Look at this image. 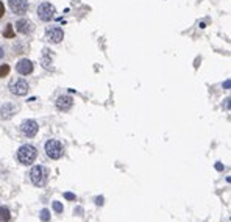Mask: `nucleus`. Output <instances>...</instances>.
I'll list each match as a JSON object with an SVG mask.
<instances>
[{"label": "nucleus", "mask_w": 231, "mask_h": 222, "mask_svg": "<svg viewBox=\"0 0 231 222\" xmlns=\"http://www.w3.org/2000/svg\"><path fill=\"white\" fill-rule=\"evenodd\" d=\"M74 105V99L70 96H61L56 100V108L61 111H69Z\"/></svg>", "instance_id": "obj_12"}, {"label": "nucleus", "mask_w": 231, "mask_h": 222, "mask_svg": "<svg viewBox=\"0 0 231 222\" xmlns=\"http://www.w3.org/2000/svg\"><path fill=\"white\" fill-rule=\"evenodd\" d=\"M64 195H66V199H70V200H75V195H74V194H69V192H66Z\"/></svg>", "instance_id": "obj_19"}, {"label": "nucleus", "mask_w": 231, "mask_h": 222, "mask_svg": "<svg viewBox=\"0 0 231 222\" xmlns=\"http://www.w3.org/2000/svg\"><path fill=\"white\" fill-rule=\"evenodd\" d=\"M28 89H30L28 83H27L25 80H22V78H19V80L13 82V83H9V91H11L14 96H25L27 93H28Z\"/></svg>", "instance_id": "obj_5"}, {"label": "nucleus", "mask_w": 231, "mask_h": 222, "mask_svg": "<svg viewBox=\"0 0 231 222\" xmlns=\"http://www.w3.org/2000/svg\"><path fill=\"white\" fill-rule=\"evenodd\" d=\"M5 14V5L2 3V2H0V17H2Z\"/></svg>", "instance_id": "obj_18"}, {"label": "nucleus", "mask_w": 231, "mask_h": 222, "mask_svg": "<svg viewBox=\"0 0 231 222\" xmlns=\"http://www.w3.org/2000/svg\"><path fill=\"white\" fill-rule=\"evenodd\" d=\"M36 156H38V150L30 144H25V146L19 147V150H17V160H19V163H22L25 166L33 164Z\"/></svg>", "instance_id": "obj_1"}, {"label": "nucleus", "mask_w": 231, "mask_h": 222, "mask_svg": "<svg viewBox=\"0 0 231 222\" xmlns=\"http://www.w3.org/2000/svg\"><path fill=\"white\" fill-rule=\"evenodd\" d=\"M8 5L14 14H25L28 9V0H8Z\"/></svg>", "instance_id": "obj_8"}, {"label": "nucleus", "mask_w": 231, "mask_h": 222, "mask_svg": "<svg viewBox=\"0 0 231 222\" xmlns=\"http://www.w3.org/2000/svg\"><path fill=\"white\" fill-rule=\"evenodd\" d=\"M45 38H47V41H50L52 44H60L63 41V38H64V33H63V30L60 27H50L45 31Z\"/></svg>", "instance_id": "obj_7"}, {"label": "nucleus", "mask_w": 231, "mask_h": 222, "mask_svg": "<svg viewBox=\"0 0 231 222\" xmlns=\"http://www.w3.org/2000/svg\"><path fill=\"white\" fill-rule=\"evenodd\" d=\"M16 30L20 35H28V33L33 31V22L28 20V19H19L16 22Z\"/></svg>", "instance_id": "obj_11"}, {"label": "nucleus", "mask_w": 231, "mask_h": 222, "mask_svg": "<svg viewBox=\"0 0 231 222\" xmlns=\"http://www.w3.org/2000/svg\"><path fill=\"white\" fill-rule=\"evenodd\" d=\"M47 177H49V171L44 166H34L30 171V180L31 183L36 186H44L47 183Z\"/></svg>", "instance_id": "obj_2"}, {"label": "nucleus", "mask_w": 231, "mask_h": 222, "mask_svg": "<svg viewBox=\"0 0 231 222\" xmlns=\"http://www.w3.org/2000/svg\"><path fill=\"white\" fill-rule=\"evenodd\" d=\"M16 71L20 74V75H30L33 72V63L27 58H22L19 60V63L16 64Z\"/></svg>", "instance_id": "obj_10"}, {"label": "nucleus", "mask_w": 231, "mask_h": 222, "mask_svg": "<svg viewBox=\"0 0 231 222\" xmlns=\"http://www.w3.org/2000/svg\"><path fill=\"white\" fill-rule=\"evenodd\" d=\"M53 208H55V211L63 213V205H61L60 202H53Z\"/></svg>", "instance_id": "obj_16"}, {"label": "nucleus", "mask_w": 231, "mask_h": 222, "mask_svg": "<svg viewBox=\"0 0 231 222\" xmlns=\"http://www.w3.org/2000/svg\"><path fill=\"white\" fill-rule=\"evenodd\" d=\"M17 105H14L13 102H8V103H5V105L0 108V119H3V121H6V119H9V117H13L14 116V113H17Z\"/></svg>", "instance_id": "obj_9"}, {"label": "nucleus", "mask_w": 231, "mask_h": 222, "mask_svg": "<svg viewBox=\"0 0 231 222\" xmlns=\"http://www.w3.org/2000/svg\"><path fill=\"white\" fill-rule=\"evenodd\" d=\"M2 56H3V50H2V49H0V58H2Z\"/></svg>", "instance_id": "obj_20"}, {"label": "nucleus", "mask_w": 231, "mask_h": 222, "mask_svg": "<svg viewBox=\"0 0 231 222\" xmlns=\"http://www.w3.org/2000/svg\"><path fill=\"white\" fill-rule=\"evenodd\" d=\"M9 71H11V67L8 66V64H0V78H5V77H8Z\"/></svg>", "instance_id": "obj_15"}, {"label": "nucleus", "mask_w": 231, "mask_h": 222, "mask_svg": "<svg viewBox=\"0 0 231 222\" xmlns=\"http://www.w3.org/2000/svg\"><path fill=\"white\" fill-rule=\"evenodd\" d=\"M38 130H39L38 122H36V121H31V119H28V121H23V122H22V125H20V132H22L25 136H28V138L36 136Z\"/></svg>", "instance_id": "obj_6"}, {"label": "nucleus", "mask_w": 231, "mask_h": 222, "mask_svg": "<svg viewBox=\"0 0 231 222\" xmlns=\"http://www.w3.org/2000/svg\"><path fill=\"white\" fill-rule=\"evenodd\" d=\"M41 219H42L44 222H49V211L47 210H42V213H41Z\"/></svg>", "instance_id": "obj_17"}, {"label": "nucleus", "mask_w": 231, "mask_h": 222, "mask_svg": "<svg viewBox=\"0 0 231 222\" xmlns=\"http://www.w3.org/2000/svg\"><path fill=\"white\" fill-rule=\"evenodd\" d=\"M38 16L41 20H44V22H49L52 20L53 17H55V6L44 2V3H41L39 8H38Z\"/></svg>", "instance_id": "obj_4"}, {"label": "nucleus", "mask_w": 231, "mask_h": 222, "mask_svg": "<svg viewBox=\"0 0 231 222\" xmlns=\"http://www.w3.org/2000/svg\"><path fill=\"white\" fill-rule=\"evenodd\" d=\"M11 220V213L8 206H0V222H9Z\"/></svg>", "instance_id": "obj_13"}, {"label": "nucleus", "mask_w": 231, "mask_h": 222, "mask_svg": "<svg viewBox=\"0 0 231 222\" xmlns=\"http://www.w3.org/2000/svg\"><path fill=\"white\" fill-rule=\"evenodd\" d=\"M3 36H5V38H9V39L14 38V30H13V25H11V24H8L6 27H5V30H3Z\"/></svg>", "instance_id": "obj_14"}, {"label": "nucleus", "mask_w": 231, "mask_h": 222, "mask_svg": "<svg viewBox=\"0 0 231 222\" xmlns=\"http://www.w3.org/2000/svg\"><path fill=\"white\" fill-rule=\"evenodd\" d=\"M45 153L50 160H60L63 153H64V147L60 141L56 139H49L45 142Z\"/></svg>", "instance_id": "obj_3"}]
</instances>
